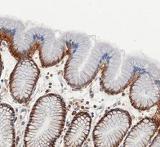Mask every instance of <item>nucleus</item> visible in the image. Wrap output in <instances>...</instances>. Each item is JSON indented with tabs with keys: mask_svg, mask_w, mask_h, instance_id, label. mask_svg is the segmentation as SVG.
<instances>
[{
	"mask_svg": "<svg viewBox=\"0 0 160 147\" xmlns=\"http://www.w3.org/2000/svg\"><path fill=\"white\" fill-rule=\"evenodd\" d=\"M66 118L64 99L49 93L39 97L32 108L25 129V147H55Z\"/></svg>",
	"mask_w": 160,
	"mask_h": 147,
	"instance_id": "f03ea898",
	"label": "nucleus"
},
{
	"mask_svg": "<svg viewBox=\"0 0 160 147\" xmlns=\"http://www.w3.org/2000/svg\"><path fill=\"white\" fill-rule=\"evenodd\" d=\"M2 58H1V54H0V77L2 75Z\"/></svg>",
	"mask_w": 160,
	"mask_h": 147,
	"instance_id": "f8f14e48",
	"label": "nucleus"
},
{
	"mask_svg": "<svg viewBox=\"0 0 160 147\" xmlns=\"http://www.w3.org/2000/svg\"><path fill=\"white\" fill-rule=\"evenodd\" d=\"M15 111L8 104H0V147H15Z\"/></svg>",
	"mask_w": 160,
	"mask_h": 147,
	"instance_id": "9d476101",
	"label": "nucleus"
},
{
	"mask_svg": "<svg viewBox=\"0 0 160 147\" xmlns=\"http://www.w3.org/2000/svg\"><path fill=\"white\" fill-rule=\"evenodd\" d=\"M39 74V68L31 57L19 59L9 80L11 95L17 103L25 104L30 101Z\"/></svg>",
	"mask_w": 160,
	"mask_h": 147,
	"instance_id": "423d86ee",
	"label": "nucleus"
},
{
	"mask_svg": "<svg viewBox=\"0 0 160 147\" xmlns=\"http://www.w3.org/2000/svg\"><path fill=\"white\" fill-rule=\"evenodd\" d=\"M129 97L131 104L135 109H151L159 101V81L148 70L141 71L132 81Z\"/></svg>",
	"mask_w": 160,
	"mask_h": 147,
	"instance_id": "0eeeda50",
	"label": "nucleus"
},
{
	"mask_svg": "<svg viewBox=\"0 0 160 147\" xmlns=\"http://www.w3.org/2000/svg\"><path fill=\"white\" fill-rule=\"evenodd\" d=\"M149 147H160V135L159 133L156 135L155 138L152 141L151 144Z\"/></svg>",
	"mask_w": 160,
	"mask_h": 147,
	"instance_id": "9b49d317",
	"label": "nucleus"
},
{
	"mask_svg": "<svg viewBox=\"0 0 160 147\" xmlns=\"http://www.w3.org/2000/svg\"><path fill=\"white\" fill-rule=\"evenodd\" d=\"M158 130V121L145 118L131 129L122 147H147Z\"/></svg>",
	"mask_w": 160,
	"mask_h": 147,
	"instance_id": "6e6552de",
	"label": "nucleus"
},
{
	"mask_svg": "<svg viewBox=\"0 0 160 147\" xmlns=\"http://www.w3.org/2000/svg\"><path fill=\"white\" fill-rule=\"evenodd\" d=\"M92 118L87 112L77 114L72 120L64 139L65 147H81L88 137Z\"/></svg>",
	"mask_w": 160,
	"mask_h": 147,
	"instance_id": "1a4fd4ad",
	"label": "nucleus"
},
{
	"mask_svg": "<svg viewBox=\"0 0 160 147\" xmlns=\"http://www.w3.org/2000/svg\"><path fill=\"white\" fill-rule=\"evenodd\" d=\"M11 53L15 57H31L39 52L42 67L48 68L60 63L67 54V47L62 38H57L52 30L41 27L28 29L25 33L17 30L9 43Z\"/></svg>",
	"mask_w": 160,
	"mask_h": 147,
	"instance_id": "7ed1b4c3",
	"label": "nucleus"
},
{
	"mask_svg": "<svg viewBox=\"0 0 160 147\" xmlns=\"http://www.w3.org/2000/svg\"><path fill=\"white\" fill-rule=\"evenodd\" d=\"M103 65L101 86L110 95L122 93L132 83L138 74L147 70L140 59L127 56L122 51L113 47L105 57Z\"/></svg>",
	"mask_w": 160,
	"mask_h": 147,
	"instance_id": "20e7f679",
	"label": "nucleus"
},
{
	"mask_svg": "<svg viewBox=\"0 0 160 147\" xmlns=\"http://www.w3.org/2000/svg\"><path fill=\"white\" fill-rule=\"evenodd\" d=\"M132 126V118L127 110L113 109L99 120L93 130L94 147H118Z\"/></svg>",
	"mask_w": 160,
	"mask_h": 147,
	"instance_id": "39448f33",
	"label": "nucleus"
},
{
	"mask_svg": "<svg viewBox=\"0 0 160 147\" xmlns=\"http://www.w3.org/2000/svg\"><path fill=\"white\" fill-rule=\"evenodd\" d=\"M61 38L66 44L69 55L64 78L74 90H81L95 79L112 47L78 33H67Z\"/></svg>",
	"mask_w": 160,
	"mask_h": 147,
	"instance_id": "f257e3e1",
	"label": "nucleus"
}]
</instances>
